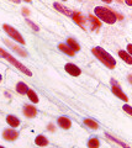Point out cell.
<instances>
[{
  "label": "cell",
  "mask_w": 132,
  "mask_h": 148,
  "mask_svg": "<svg viewBox=\"0 0 132 148\" xmlns=\"http://www.w3.org/2000/svg\"><path fill=\"white\" fill-rule=\"evenodd\" d=\"M5 84L11 86L12 89L20 95H26L27 91H29V89H30L24 80H21V78H19L16 74H12L9 68H8L6 75H5Z\"/></svg>",
  "instance_id": "cell-1"
},
{
  "label": "cell",
  "mask_w": 132,
  "mask_h": 148,
  "mask_svg": "<svg viewBox=\"0 0 132 148\" xmlns=\"http://www.w3.org/2000/svg\"><path fill=\"white\" fill-rule=\"evenodd\" d=\"M94 14H95V17H96L99 21L105 22V24H109V25L115 24L117 20L114 11L106 6H95Z\"/></svg>",
  "instance_id": "cell-2"
},
{
  "label": "cell",
  "mask_w": 132,
  "mask_h": 148,
  "mask_svg": "<svg viewBox=\"0 0 132 148\" xmlns=\"http://www.w3.org/2000/svg\"><path fill=\"white\" fill-rule=\"evenodd\" d=\"M92 52L94 53V56L96 57L100 62H103L104 66H106L109 69H114L116 67V61L114 59V57L111 54H109L105 49L100 48V47H94L92 48Z\"/></svg>",
  "instance_id": "cell-3"
},
{
  "label": "cell",
  "mask_w": 132,
  "mask_h": 148,
  "mask_svg": "<svg viewBox=\"0 0 132 148\" xmlns=\"http://www.w3.org/2000/svg\"><path fill=\"white\" fill-rule=\"evenodd\" d=\"M0 57L1 58H4V59H6L8 62H10L14 67H15L16 69H19L20 72H22L24 74H26V75H29V77H32V73H31L29 69H27L24 64H22L21 62H19L17 59L15 58V57H12V56L9 53V52H6V51H4L1 47H0Z\"/></svg>",
  "instance_id": "cell-4"
},
{
  "label": "cell",
  "mask_w": 132,
  "mask_h": 148,
  "mask_svg": "<svg viewBox=\"0 0 132 148\" xmlns=\"http://www.w3.org/2000/svg\"><path fill=\"white\" fill-rule=\"evenodd\" d=\"M20 136V132L15 128L10 127H0V140L5 142H15Z\"/></svg>",
  "instance_id": "cell-5"
},
{
  "label": "cell",
  "mask_w": 132,
  "mask_h": 148,
  "mask_svg": "<svg viewBox=\"0 0 132 148\" xmlns=\"http://www.w3.org/2000/svg\"><path fill=\"white\" fill-rule=\"evenodd\" d=\"M3 30L5 31V34L10 37V38L14 41V42H17L19 45H25V38L22 37V35L17 31L15 27H12L11 25H8V24H4L3 25Z\"/></svg>",
  "instance_id": "cell-6"
},
{
  "label": "cell",
  "mask_w": 132,
  "mask_h": 148,
  "mask_svg": "<svg viewBox=\"0 0 132 148\" xmlns=\"http://www.w3.org/2000/svg\"><path fill=\"white\" fill-rule=\"evenodd\" d=\"M4 121H5V123L10 128L16 130L21 126V120L17 116H15V115H11V114H6L5 116H4Z\"/></svg>",
  "instance_id": "cell-7"
},
{
  "label": "cell",
  "mask_w": 132,
  "mask_h": 148,
  "mask_svg": "<svg viewBox=\"0 0 132 148\" xmlns=\"http://www.w3.org/2000/svg\"><path fill=\"white\" fill-rule=\"evenodd\" d=\"M111 90H112V92H114V94H115L119 99L124 100L125 103H127V101H129V98H127V95L125 94L124 91H122L121 86H120L119 84H117L116 80H114V79L111 80Z\"/></svg>",
  "instance_id": "cell-8"
},
{
  "label": "cell",
  "mask_w": 132,
  "mask_h": 148,
  "mask_svg": "<svg viewBox=\"0 0 132 148\" xmlns=\"http://www.w3.org/2000/svg\"><path fill=\"white\" fill-rule=\"evenodd\" d=\"M22 114H24V116L27 119H34V117H36V115H37V109H36L34 105L25 104L22 106Z\"/></svg>",
  "instance_id": "cell-9"
},
{
  "label": "cell",
  "mask_w": 132,
  "mask_h": 148,
  "mask_svg": "<svg viewBox=\"0 0 132 148\" xmlns=\"http://www.w3.org/2000/svg\"><path fill=\"white\" fill-rule=\"evenodd\" d=\"M64 71L68 74L73 75V77H78V75H80V74H81V71L79 69V67H77L75 64H73V63H66Z\"/></svg>",
  "instance_id": "cell-10"
},
{
  "label": "cell",
  "mask_w": 132,
  "mask_h": 148,
  "mask_svg": "<svg viewBox=\"0 0 132 148\" xmlns=\"http://www.w3.org/2000/svg\"><path fill=\"white\" fill-rule=\"evenodd\" d=\"M72 18H73V21H74L75 24H78L80 27H83V30H84V25H85L86 20H85L83 14H81L80 11H75V12L72 14Z\"/></svg>",
  "instance_id": "cell-11"
},
{
  "label": "cell",
  "mask_w": 132,
  "mask_h": 148,
  "mask_svg": "<svg viewBox=\"0 0 132 148\" xmlns=\"http://www.w3.org/2000/svg\"><path fill=\"white\" fill-rule=\"evenodd\" d=\"M57 123L62 130H69L72 127V121L70 119H68L66 116H61L57 119Z\"/></svg>",
  "instance_id": "cell-12"
},
{
  "label": "cell",
  "mask_w": 132,
  "mask_h": 148,
  "mask_svg": "<svg viewBox=\"0 0 132 148\" xmlns=\"http://www.w3.org/2000/svg\"><path fill=\"white\" fill-rule=\"evenodd\" d=\"M34 143L36 146H38V147H46V146L49 145V141H48V138L44 135H37L35 137Z\"/></svg>",
  "instance_id": "cell-13"
},
{
  "label": "cell",
  "mask_w": 132,
  "mask_h": 148,
  "mask_svg": "<svg viewBox=\"0 0 132 148\" xmlns=\"http://www.w3.org/2000/svg\"><path fill=\"white\" fill-rule=\"evenodd\" d=\"M101 146V141L99 140L98 137H89L88 142H86V147L88 148H100Z\"/></svg>",
  "instance_id": "cell-14"
},
{
  "label": "cell",
  "mask_w": 132,
  "mask_h": 148,
  "mask_svg": "<svg viewBox=\"0 0 132 148\" xmlns=\"http://www.w3.org/2000/svg\"><path fill=\"white\" fill-rule=\"evenodd\" d=\"M53 6H54V9H56V10H58L60 12H63L64 15H68V16H72L73 11L70 10V9L63 6L62 4H60V3H53Z\"/></svg>",
  "instance_id": "cell-15"
},
{
  "label": "cell",
  "mask_w": 132,
  "mask_h": 148,
  "mask_svg": "<svg viewBox=\"0 0 132 148\" xmlns=\"http://www.w3.org/2000/svg\"><path fill=\"white\" fill-rule=\"evenodd\" d=\"M8 67L3 62H0V86L5 84V75H6Z\"/></svg>",
  "instance_id": "cell-16"
},
{
  "label": "cell",
  "mask_w": 132,
  "mask_h": 148,
  "mask_svg": "<svg viewBox=\"0 0 132 148\" xmlns=\"http://www.w3.org/2000/svg\"><path fill=\"white\" fill-rule=\"evenodd\" d=\"M89 18V21H90V24H92V30H96V29H100V27L103 26V22L101 21H99L96 17L93 16V15H89L88 16Z\"/></svg>",
  "instance_id": "cell-17"
},
{
  "label": "cell",
  "mask_w": 132,
  "mask_h": 148,
  "mask_svg": "<svg viewBox=\"0 0 132 148\" xmlns=\"http://www.w3.org/2000/svg\"><path fill=\"white\" fill-rule=\"evenodd\" d=\"M67 46L73 51V52H78V51H80V46L77 43V41L74 38H67Z\"/></svg>",
  "instance_id": "cell-18"
},
{
  "label": "cell",
  "mask_w": 132,
  "mask_h": 148,
  "mask_svg": "<svg viewBox=\"0 0 132 148\" xmlns=\"http://www.w3.org/2000/svg\"><path fill=\"white\" fill-rule=\"evenodd\" d=\"M5 43H6V46H9V47H11L16 53H19L20 56H22V57H27V52H26V51H21V48H19L17 46H15L12 42H10V41H8V40H5Z\"/></svg>",
  "instance_id": "cell-19"
},
{
  "label": "cell",
  "mask_w": 132,
  "mask_h": 148,
  "mask_svg": "<svg viewBox=\"0 0 132 148\" xmlns=\"http://www.w3.org/2000/svg\"><path fill=\"white\" fill-rule=\"evenodd\" d=\"M27 98H29L31 101H32L34 104H38L40 103V99H38V96L37 94H36V91L34 89H29V91H27Z\"/></svg>",
  "instance_id": "cell-20"
},
{
  "label": "cell",
  "mask_w": 132,
  "mask_h": 148,
  "mask_svg": "<svg viewBox=\"0 0 132 148\" xmlns=\"http://www.w3.org/2000/svg\"><path fill=\"white\" fill-rule=\"evenodd\" d=\"M119 57L122 61H125L127 64H132V57L127 52H125V51H119Z\"/></svg>",
  "instance_id": "cell-21"
},
{
  "label": "cell",
  "mask_w": 132,
  "mask_h": 148,
  "mask_svg": "<svg viewBox=\"0 0 132 148\" xmlns=\"http://www.w3.org/2000/svg\"><path fill=\"white\" fill-rule=\"evenodd\" d=\"M58 48H60L63 53H66V54H68V56H70V57H74V54H75V52H73V51L68 47L67 45H63V43H60L58 45Z\"/></svg>",
  "instance_id": "cell-22"
},
{
  "label": "cell",
  "mask_w": 132,
  "mask_h": 148,
  "mask_svg": "<svg viewBox=\"0 0 132 148\" xmlns=\"http://www.w3.org/2000/svg\"><path fill=\"white\" fill-rule=\"evenodd\" d=\"M83 123L85 125V126H88L89 128H93V130H98L99 128L98 122H95L94 120H92V119H84L83 120Z\"/></svg>",
  "instance_id": "cell-23"
},
{
  "label": "cell",
  "mask_w": 132,
  "mask_h": 148,
  "mask_svg": "<svg viewBox=\"0 0 132 148\" xmlns=\"http://www.w3.org/2000/svg\"><path fill=\"white\" fill-rule=\"evenodd\" d=\"M26 22H27V24H29L31 27H32V29H35V31H40V27H38L37 25H35L34 22L30 20V18H26Z\"/></svg>",
  "instance_id": "cell-24"
},
{
  "label": "cell",
  "mask_w": 132,
  "mask_h": 148,
  "mask_svg": "<svg viewBox=\"0 0 132 148\" xmlns=\"http://www.w3.org/2000/svg\"><path fill=\"white\" fill-rule=\"evenodd\" d=\"M122 109H124V110H125V111H126V112L129 114V115H131V114H132V110H131V106H130V105H127V104H126V105H125Z\"/></svg>",
  "instance_id": "cell-25"
},
{
  "label": "cell",
  "mask_w": 132,
  "mask_h": 148,
  "mask_svg": "<svg viewBox=\"0 0 132 148\" xmlns=\"http://www.w3.org/2000/svg\"><path fill=\"white\" fill-rule=\"evenodd\" d=\"M47 130H48V131H53V132H54L56 127H54V125H53V123H48V125H47Z\"/></svg>",
  "instance_id": "cell-26"
},
{
  "label": "cell",
  "mask_w": 132,
  "mask_h": 148,
  "mask_svg": "<svg viewBox=\"0 0 132 148\" xmlns=\"http://www.w3.org/2000/svg\"><path fill=\"white\" fill-rule=\"evenodd\" d=\"M132 46H131V43H129V45H127V53H129L130 56H131V52H132Z\"/></svg>",
  "instance_id": "cell-27"
},
{
  "label": "cell",
  "mask_w": 132,
  "mask_h": 148,
  "mask_svg": "<svg viewBox=\"0 0 132 148\" xmlns=\"http://www.w3.org/2000/svg\"><path fill=\"white\" fill-rule=\"evenodd\" d=\"M0 148H8V147H5V146H3V145H0Z\"/></svg>",
  "instance_id": "cell-28"
}]
</instances>
